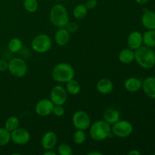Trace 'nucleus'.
<instances>
[{
  "label": "nucleus",
  "instance_id": "obj_31",
  "mask_svg": "<svg viewBox=\"0 0 155 155\" xmlns=\"http://www.w3.org/2000/svg\"><path fill=\"white\" fill-rule=\"evenodd\" d=\"M65 28L68 30L71 33H75L78 30V25L77 24H76L75 22H73V21H70L67 24Z\"/></svg>",
  "mask_w": 155,
  "mask_h": 155
},
{
  "label": "nucleus",
  "instance_id": "obj_22",
  "mask_svg": "<svg viewBox=\"0 0 155 155\" xmlns=\"http://www.w3.org/2000/svg\"><path fill=\"white\" fill-rule=\"evenodd\" d=\"M66 83V90L68 93L73 95L80 93V90H81V86H80V84L78 81L75 80L74 79H72V80L67 82Z\"/></svg>",
  "mask_w": 155,
  "mask_h": 155
},
{
  "label": "nucleus",
  "instance_id": "obj_16",
  "mask_svg": "<svg viewBox=\"0 0 155 155\" xmlns=\"http://www.w3.org/2000/svg\"><path fill=\"white\" fill-rule=\"evenodd\" d=\"M104 120L108 123L110 125H113L120 119V113L117 109L114 107H108L104 110L103 114Z\"/></svg>",
  "mask_w": 155,
  "mask_h": 155
},
{
  "label": "nucleus",
  "instance_id": "obj_3",
  "mask_svg": "<svg viewBox=\"0 0 155 155\" xmlns=\"http://www.w3.org/2000/svg\"><path fill=\"white\" fill-rule=\"evenodd\" d=\"M75 71L70 64L61 62L53 68L51 71V77L55 82L64 83L74 78Z\"/></svg>",
  "mask_w": 155,
  "mask_h": 155
},
{
  "label": "nucleus",
  "instance_id": "obj_36",
  "mask_svg": "<svg viewBox=\"0 0 155 155\" xmlns=\"http://www.w3.org/2000/svg\"><path fill=\"white\" fill-rule=\"evenodd\" d=\"M138 4L139 5H144V4H146L149 2V0H135Z\"/></svg>",
  "mask_w": 155,
  "mask_h": 155
},
{
  "label": "nucleus",
  "instance_id": "obj_27",
  "mask_svg": "<svg viewBox=\"0 0 155 155\" xmlns=\"http://www.w3.org/2000/svg\"><path fill=\"white\" fill-rule=\"evenodd\" d=\"M11 141V132L5 128L0 127V146L8 145Z\"/></svg>",
  "mask_w": 155,
  "mask_h": 155
},
{
  "label": "nucleus",
  "instance_id": "obj_29",
  "mask_svg": "<svg viewBox=\"0 0 155 155\" xmlns=\"http://www.w3.org/2000/svg\"><path fill=\"white\" fill-rule=\"evenodd\" d=\"M57 154L60 155H72V147L66 143H61L57 148Z\"/></svg>",
  "mask_w": 155,
  "mask_h": 155
},
{
  "label": "nucleus",
  "instance_id": "obj_15",
  "mask_svg": "<svg viewBox=\"0 0 155 155\" xmlns=\"http://www.w3.org/2000/svg\"><path fill=\"white\" fill-rule=\"evenodd\" d=\"M142 89L150 98L155 99V77H148L142 81Z\"/></svg>",
  "mask_w": 155,
  "mask_h": 155
},
{
  "label": "nucleus",
  "instance_id": "obj_6",
  "mask_svg": "<svg viewBox=\"0 0 155 155\" xmlns=\"http://www.w3.org/2000/svg\"><path fill=\"white\" fill-rule=\"evenodd\" d=\"M8 71L17 78H22L28 72V66L24 59L14 58L8 62Z\"/></svg>",
  "mask_w": 155,
  "mask_h": 155
},
{
  "label": "nucleus",
  "instance_id": "obj_26",
  "mask_svg": "<svg viewBox=\"0 0 155 155\" xmlns=\"http://www.w3.org/2000/svg\"><path fill=\"white\" fill-rule=\"evenodd\" d=\"M23 6L24 9L29 13H34L37 11L39 3L37 0H24Z\"/></svg>",
  "mask_w": 155,
  "mask_h": 155
},
{
  "label": "nucleus",
  "instance_id": "obj_11",
  "mask_svg": "<svg viewBox=\"0 0 155 155\" xmlns=\"http://www.w3.org/2000/svg\"><path fill=\"white\" fill-rule=\"evenodd\" d=\"M54 106V104L50 99L42 98L36 103V106H35V111H36V114L40 117L49 116L50 114H52Z\"/></svg>",
  "mask_w": 155,
  "mask_h": 155
},
{
  "label": "nucleus",
  "instance_id": "obj_37",
  "mask_svg": "<svg viewBox=\"0 0 155 155\" xmlns=\"http://www.w3.org/2000/svg\"><path fill=\"white\" fill-rule=\"evenodd\" d=\"M88 155H102V153L98 152V151H91L87 154Z\"/></svg>",
  "mask_w": 155,
  "mask_h": 155
},
{
  "label": "nucleus",
  "instance_id": "obj_19",
  "mask_svg": "<svg viewBox=\"0 0 155 155\" xmlns=\"http://www.w3.org/2000/svg\"><path fill=\"white\" fill-rule=\"evenodd\" d=\"M142 25L147 30H155V12L151 11H145L142 16Z\"/></svg>",
  "mask_w": 155,
  "mask_h": 155
},
{
  "label": "nucleus",
  "instance_id": "obj_23",
  "mask_svg": "<svg viewBox=\"0 0 155 155\" xmlns=\"http://www.w3.org/2000/svg\"><path fill=\"white\" fill-rule=\"evenodd\" d=\"M88 14V9L83 4H79L74 7L73 10V15L77 20H83Z\"/></svg>",
  "mask_w": 155,
  "mask_h": 155
},
{
  "label": "nucleus",
  "instance_id": "obj_24",
  "mask_svg": "<svg viewBox=\"0 0 155 155\" xmlns=\"http://www.w3.org/2000/svg\"><path fill=\"white\" fill-rule=\"evenodd\" d=\"M8 50L12 53H18L23 48V42L19 38H12L8 44Z\"/></svg>",
  "mask_w": 155,
  "mask_h": 155
},
{
  "label": "nucleus",
  "instance_id": "obj_17",
  "mask_svg": "<svg viewBox=\"0 0 155 155\" xmlns=\"http://www.w3.org/2000/svg\"><path fill=\"white\" fill-rule=\"evenodd\" d=\"M96 89L99 93L102 95H107L113 91L114 84L109 79L102 78L97 82Z\"/></svg>",
  "mask_w": 155,
  "mask_h": 155
},
{
  "label": "nucleus",
  "instance_id": "obj_18",
  "mask_svg": "<svg viewBox=\"0 0 155 155\" xmlns=\"http://www.w3.org/2000/svg\"><path fill=\"white\" fill-rule=\"evenodd\" d=\"M142 81L137 77H132L127 79L124 82V88L130 92H138L142 89Z\"/></svg>",
  "mask_w": 155,
  "mask_h": 155
},
{
  "label": "nucleus",
  "instance_id": "obj_35",
  "mask_svg": "<svg viewBox=\"0 0 155 155\" xmlns=\"http://www.w3.org/2000/svg\"><path fill=\"white\" fill-rule=\"evenodd\" d=\"M141 152L136 149H133L128 152V155H140Z\"/></svg>",
  "mask_w": 155,
  "mask_h": 155
},
{
  "label": "nucleus",
  "instance_id": "obj_33",
  "mask_svg": "<svg viewBox=\"0 0 155 155\" xmlns=\"http://www.w3.org/2000/svg\"><path fill=\"white\" fill-rule=\"evenodd\" d=\"M8 68V62L4 59H0V72H5Z\"/></svg>",
  "mask_w": 155,
  "mask_h": 155
},
{
  "label": "nucleus",
  "instance_id": "obj_14",
  "mask_svg": "<svg viewBox=\"0 0 155 155\" xmlns=\"http://www.w3.org/2000/svg\"><path fill=\"white\" fill-rule=\"evenodd\" d=\"M54 42L59 46H64L71 39V33L65 27H61L54 33Z\"/></svg>",
  "mask_w": 155,
  "mask_h": 155
},
{
  "label": "nucleus",
  "instance_id": "obj_21",
  "mask_svg": "<svg viewBox=\"0 0 155 155\" xmlns=\"http://www.w3.org/2000/svg\"><path fill=\"white\" fill-rule=\"evenodd\" d=\"M143 43L150 48H155V30H148L142 34Z\"/></svg>",
  "mask_w": 155,
  "mask_h": 155
},
{
  "label": "nucleus",
  "instance_id": "obj_28",
  "mask_svg": "<svg viewBox=\"0 0 155 155\" xmlns=\"http://www.w3.org/2000/svg\"><path fill=\"white\" fill-rule=\"evenodd\" d=\"M86 139V135L84 130H77L73 136V140L76 145H82L85 142Z\"/></svg>",
  "mask_w": 155,
  "mask_h": 155
},
{
  "label": "nucleus",
  "instance_id": "obj_12",
  "mask_svg": "<svg viewBox=\"0 0 155 155\" xmlns=\"http://www.w3.org/2000/svg\"><path fill=\"white\" fill-rule=\"evenodd\" d=\"M58 136L53 131H48L42 136L41 139V146L44 150L53 149L57 145Z\"/></svg>",
  "mask_w": 155,
  "mask_h": 155
},
{
  "label": "nucleus",
  "instance_id": "obj_13",
  "mask_svg": "<svg viewBox=\"0 0 155 155\" xmlns=\"http://www.w3.org/2000/svg\"><path fill=\"white\" fill-rule=\"evenodd\" d=\"M143 43L142 34L139 31H133L129 34L127 37V45L129 48L136 50L142 46Z\"/></svg>",
  "mask_w": 155,
  "mask_h": 155
},
{
  "label": "nucleus",
  "instance_id": "obj_10",
  "mask_svg": "<svg viewBox=\"0 0 155 155\" xmlns=\"http://www.w3.org/2000/svg\"><path fill=\"white\" fill-rule=\"evenodd\" d=\"M11 140L18 145H25L30 142V134L25 129L18 127L11 132Z\"/></svg>",
  "mask_w": 155,
  "mask_h": 155
},
{
  "label": "nucleus",
  "instance_id": "obj_4",
  "mask_svg": "<svg viewBox=\"0 0 155 155\" xmlns=\"http://www.w3.org/2000/svg\"><path fill=\"white\" fill-rule=\"evenodd\" d=\"M49 20L51 24L58 28L66 27L69 22V15L66 7L61 4L53 5L49 12Z\"/></svg>",
  "mask_w": 155,
  "mask_h": 155
},
{
  "label": "nucleus",
  "instance_id": "obj_1",
  "mask_svg": "<svg viewBox=\"0 0 155 155\" xmlns=\"http://www.w3.org/2000/svg\"><path fill=\"white\" fill-rule=\"evenodd\" d=\"M89 135L95 142H101L114 136L111 133V125L104 120L94 122L89 127Z\"/></svg>",
  "mask_w": 155,
  "mask_h": 155
},
{
  "label": "nucleus",
  "instance_id": "obj_7",
  "mask_svg": "<svg viewBox=\"0 0 155 155\" xmlns=\"http://www.w3.org/2000/svg\"><path fill=\"white\" fill-rule=\"evenodd\" d=\"M133 126L130 121L120 120L111 125V133L119 138H127L133 133Z\"/></svg>",
  "mask_w": 155,
  "mask_h": 155
},
{
  "label": "nucleus",
  "instance_id": "obj_32",
  "mask_svg": "<svg viewBox=\"0 0 155 155\" xmlns=\"http://www.w3.org/2000/svg\"><path fill=\"white\" fill-rule=\"evenodd\" d=\"M97 5H98V1L97 0H87L85 5L87 8L88 10H92L95 8H96Z\"/></svg>",
  "mask_w": 155,
  "mask_h": 155
},
{
  "label": "nucleus",
  "instance_id": "obj_8",
  "mask_svg": "<svg viewBox=\"0 0 155 155\" xmlns=\"http://www.w3.org/2000/svg\"><path fill=\"white\" fill-rule=\"evenodd\" d=\"M73 125L77 130H86L91 125V119L88 113L84 110H77L73 115Z\"/></svg>",
  "mask_w": 155,
  "mask_h": 155
},
{
  "label": "nucleus",
  "instance_id": "obj_38",
  "mask_svg": "<svg viewBox=\"0 0 155 155\" xmlns=\"http://www.w3.org/2000/svg\"><path fill=\"white\" fill-rule=\"evenodd\" d=\"M60 1H61V0H60Z\"/></svg>",
  "mask_w": 155,
  "mask_h": 155
},
{
  "label": "nucleus",
  "instance_id": "obj_5",
  "mask_svg": "<svg viewBox=\"0 0 155 155\" xmlns=\"http://www.w3.org/2000/svg\"><path fill=\"white\" fill-rule=\"evenodd\" d=\"M52 46V40L47 34H39L35 36L31 42V47L33 51L39 54L48 52Z\"/></svg>",
  "mask_w": 155,
  "mask_h": 155
},
{
  "label": "nucleus",
  "instance_id": "obj_34",
  "mask_svg": "<svg viewBox=\"0 0 155 155\" xmlns=\"http://www.w3.org/2000/svg\"><path fill=\"white\" fill-rule=\"evenodd\" d=\"M45 152L43 153V155H57V152L53 151L52 149L45 150Z\"/></svg>",
  "mask_w": 155,
  "mask_h": 155
},
{
  "label": "nucleus",
  "instance_id": "obj_9",
  "mask_svg": "<svg viewBox=\"0 0 155 155\" xmlns=\"http://www.w3.org/2000/svg\"><path fill=\"white\" fill-rule=\"evenodd\" d=\"M68 98V92L64 86L57 85L50 92V100L54 105H64Z\"/></svg>",
  "mask_w": 155,
  "mask_h": 155
},
{
  "label": "nucleus",
  "instance_id": "obj_25",
  "mask_svg": "<svg viewBox=\"0 0 155 155\" xmlns=\"http://www.w3.org/2000/svg\"><path fill=\"white\" fill-rule=\"evenodd\" d=\"M20 120L18 117L15 116H11L6 119L5 122V128L9 132H12L19 127Z\"/></svg>",
  "mask_w": 155,
  "mask_h": 155
},
{
  "label": "nucleus",
  "instance_id": "obj_30",
  "mask_svg": "<svg viewBox=\"0 0 155 155\" xmlns=\"http://www.w3.org/2000/svg\"><path fill=\"white\" fill-rule=\"evenodd\" d=\"M52 114L56 117H62L65 114V109L63 105H54L53 107Z\"/></svg>",
  "mask_w": 155,
  "mask_h": 155
},
{
  "label": "nucleus",
  "instance_id": "obj_20",
  "mask_svg": "<svg viewBox=\"0 0 155 155\" xmlns=\"http://www.w3.org/2000/svg\"><path fill=\"white\" fill-rule=\"evenodd\" d=\"M118 58L121 63L130 64L135 61V51L130 48H124L120 51Z\"/></svg>",
  "mask_w": 155,
  "mask_h": 155
},
{
  "label": "nucleus",
  "instance_id": "obj_2",
  "mask_svg": "<svg viewBox=\"0 0 155 155\" xmlns=\"http://www.w3.org/2000/svg\"><path fill=\"white\" fill-rule=\"evenodd\" d=\"M135 61L144 69H151L155 65V52L152 48L142 45L135 50Z\"/></svg>",
  "mask_w": 155,
  "mask_h": 155
}]
</instances>
